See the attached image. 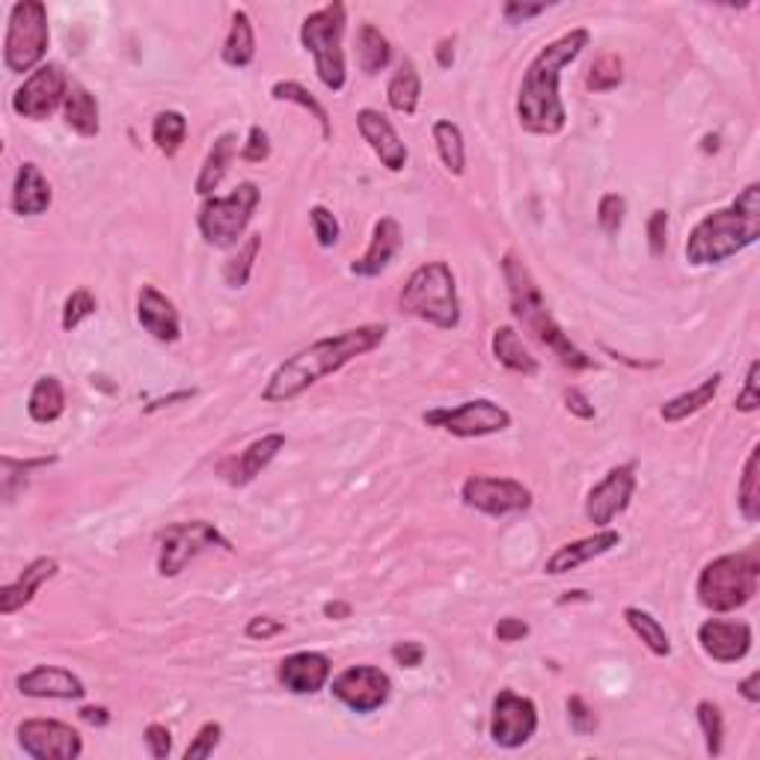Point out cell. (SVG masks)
<instances>
[{
	"label": "cell",
	"instance_id": "1",
	"mask_svg": "<svg viewBox=\"0 0 760 760\" xmlns=\"http://www.w3.org/2000/svg\"><path fill=\"white\" fill-rule=\"evenodd\" d=\"M588 42L591 33L585 28L567 30L532 57L517 93V122L523 131L538 137H556L565 131L567 110L558 96V84L562 72L588 48Z\"/></svg>",
	"mask_w": 760,
	"mask_h": 760
},
{
	"label": "cell",
	"instance_id": "2",
	"mask_svg": "<svg viewBox=\"0 0 760 760\" xmlns=\"http://www.w3.org/2000/svg\"><path fill=\"white\" fill-rule=\"evenodd\" d=\"M387 333H390L387 324H360L351 330L313 341L310 348L292 354L289 360L273 369V374L264 383L262 401L264 404H289V401L301 399L303 392L315 387L318 380L336 374L357 357H366L374 348H380Z\"/></svg>",
	"mask_w": 760,
	"mask_h": 760
},
{
	"label": "cell",
	"instance_id": "3",
	"mask_svg": "<svg viewBox=\"0 0 760 760\" xmlns=\"http://www.w3.org/2000/svg\"><path fill=\"white\" fill-rule=\"evenodd\" d=\"M760 238V185L751 182L725 208L704 215L686 238V262L695 268L728 262Z\"/></svg>",
	"mask_w": 760,
	"mask_h": 760
},
{
	"label": "cell",
	"instance_id": "4",
	"mask_svg": "<svg viewBox=\"0 0 760 760\" xmlns=\"http://www.w3.org/2000/svg\"><path fill=\"white\" fill-rule=\"evenodd\" d=\"M502 273H506L508 297H511V313H514L517 322L526 327V333H532V339L541 341L546 351L553 354V357H556L562 366H567V369H595V360L585 351H579L574 341H571V336L562 330V324L550 315L544 294H541V289H538L535 283V276H532L526 262H523L514 250H508V253L502 256Z\"/></svg>",
	"mask_w": 760,
	"mask_h": 760
},
{
	"label": "cell",
	"instance_id": "5",
	"mask_svg": "<svg viewBox=\"0 0 760 760\" xmlns=\"http://www.w3.org/2000/svg\"><path fill=\"white\" fill-rule=\"evenodd\" d=\"M399 310L437 330H455L460 324L458 280L446 262H425L410 273L399 294Z\"/></svg>",
	"mask_w": 760,
	"mask_h": 760
},
{
	"label": "cell",
	"instance_id": "6",
	"mask_svg": "<svg viewBox=\"0 0 760 760\" xmlns=\"http://www.w3.org/2000/svg\"><path fill=\"white\" fill-rule=\"evenodd\" d=\"M760 556L754 546L707 562L698 574V600L710 612H737L758 595Z\"/></svg>",
	"mask_w": 760,
	"mask_h": 760
},
{
	"label": "cell",
	"instance_id": "7",
	"mask_svg": "<svg viewBox=\"0 0 760 760\" xmlns=\"http://www.w3.org/2000/svg\"><path fill=\"white\" fill-rule=\"evenodd\" d=\"M345 24H348V12H345V3H339V0L310 12L301 24L303 48L313 54L315 75L330 93H341L345 80H348L345 48H341Z\"/></svg>",
	"mask_w": 760,
	"mask_h": 760
},
{
	"label": "cell",
	"instance_id": "8",
	"mask_svg": "<svg viewBox=\"0 0 760 760\" xmlns=\"http://www.w3.org/2000/svg\"><path fill=\"white\" fill-rule=\"evenodd\" d=\"M259 203H262V194L256 182H241L229 196H208L196 215V226H199L205 245L217 247V250L238 247Z\"/></svg>",
	"mask_w": 760,
	"mask_h": 760
},
{
	"label": "cell",
	"instance_id": "9",
	"mask_svg": "<svg viewBox=\"0 0 760 760\" xmlns=\"http://www.w3.org/2000/svg\"><path fill=\"white\" fill-rule=\"evenodd\" d=\"M51 28L48 10L40 0H19L12 3L10 24H7V40H3V66L12 75L36 72L42 57L48 54Z\"/></svg>",
	"mask_w": 760,
	"mask_h": 760
},
{
	"label": "cell",
	"instance_id": "10",
	"mask_svg": "<svg viewBox=\"0 0 760 760\" xmlns=\"http://www.w3.org/2000/svg\"><path fill=\"white\" fill-rule=\"evenodd\" d=\"M208 550H226L232 553V541L208 520H187L173 523L158 535V576L173 579L185 571L191 562L208 553Z\"/></svg>",
	"mask_w": 760,
	"mask_h": 760
},
{
	"label": "cell",
	"instance_id": "11",
	"mask_svg": "<svg viewBox=\"0 0 760 760\" xmlns=\"http://www.w3.org/2000/svg\"><path fill=\"white\" fill-rule=\"evenodd\" d=\"M422 422L428 428H439L452 434V437L473 439L490 437V434H502L511 428V413L502 404L490 399H469L458 408H437L422 413Z\"/></svg>",
	"mask_w": 760,
	"mask_h": 760
},
{
	"label": "cell",
	"instance_id": "12",
	"mask_svg": "<svg viewBox=\"0 0 760 760\" xmlns=\"http://www.w3.org/2000/svg\"><path fill=\"white\" fill-rule=\"evenodd\" d=\"M460 499H464V506L481 511V514L508 517L520 514L532 506V490L517 478L469 476L460 488Z\"/></svg>",
	"mask_w": 760,
	"mask_h": 760
},
{
	"label": "cell",
	"instance_id": "13",
	"mask_svg": "<svg viewBox=\"0 0 760 760\" xmlns=\"http://www.w3.org/2000/svg\"><path fill=\"white\" fill-rule=\"evenodd\" d=\"M68 78L57 63H42L33 75L24 78L15 93H12V110L24 119L42 122L57 108L66 105Z\"/></svg>",
	"mask_w": 760,
	"mask_h": 760
},
{
	"label": "cell",
	"instance_id": "14",
	"mask_svg": "<svg viewBox=\"0 0 760 760\" xmlns=\"http://www.w3.org/2000/svg\"><path fill=\"white\" fill-rule=\"evenodd\" d=\"M15 737L21 751L33 760H78L84 754L80 734L59 719H24Z\"/></svg>",
	"mask_w": 760,
	"mask_h": 760
},
{
	"label": "cell",
	"instance_id": "15",
	"mask_svg": "<svg viewBox=\"0 0 760 760\" xmlns=\"http://www.w3.org/2000/svg\"><path fill=\"white\" fill-rule=\"evenodd\" d=\"M330 693L354 713H374L390 702L392 681L390 674L378 665H351L333 677Z\"/></svg>",
	"mask_w": 760,
	"mask_h": 760
},
{
	"label": "cell",
	"instance_id": "16",
	"mask_svg": "<svg viewBox=\"0 0 760 760\" xmlns=\"http://www.w3.org/2000/svg\"><path fill=\"white\" fill-rule=\"evenodd\" d=\"M538 731V707L526 695H517L514 690H502L493 698L490 710V740L499 749H520L526 746Z\"/></svg>",
	"mask_w": 760,
	"mask_h": 760
},
{
	"label": "cell",
	"instance_id": "17",
	"mask_svg": "<svg viewBox=\"0 0 760 760\" xmlns=\"http://www.w3.org/2000/svg\"><path fill=\"white\" fill-rule=\"evenodd\" d=\"M636 493V464H618L606 473L585 497V520L597 529H609L615 517L625 514Z\"/></svg>",
	"mask_w": 760,
	"mask_h": 760
},
{
	"label": "cell",
	"instance_id": "18",
	"mask_svg": "<svg viewBox=\"0 0 760 760\" xmlns=\"http://www.w3.org/2000/svg\"><path fill=\"white\" fill-rule=\"evenodd\" d=\"M751 627L746 621H725V618H707L698 627V644L716 663H740L751 651Z\"/></svg>",
	"mask_w": 760,
	"mask_h": 760
},
{
	"label": "cell",
	"instance_id": "19",
	"mask_svg": "<svg viewBox=\"0 0 760 760\" xmlns=\"http://www.w3.org/2000/svg\"><path fill=\"white\" fill-rule=\"evenodd\" d=\"M357 131L369 143L380 164L387 166L390 173H401L408 166V146L399 137V131L392 128V122L380 110L362 108L357 110Z\"/></svg>",
	"mask_w": 760,
	"mask_h": 760
},
{
	"label": "cell",
	"instance_id": "20",
	"mask_svg": "<svg viewBox=\"0 0 760 760\" xmlns=\"http://www.w3.org/2000/svg\"><path fill=\"white\" fill-rule=\"evenodd\" d=\"M333 674L330 656L318 651L289 653L283 663L276 665V681L292 695H315L322 693Z\"/></svg>",
	"mask_w": 760,
	"mask_h": 760
},
{
	"label": "cell",
	"instance_id": "21",
	"mask_svg": "<svg viewBox=\"0 0 760 760\" xmlns=\"http://www.w3.org/2000/svg\"><path fill=\"white\" fill-rule=\"evenodd\" d=\"M15 686L28 698H51V702H78L87 695V686L78 674L59 665H36L21 674Z\"/></svg>",
	"mask_w": 760,
	"mask_h": 760
},
{
	"label": "cell",
	"instance_id": "22",
	"mask_svg": "<svg viewBox=\"0 0 760 760\" xmlns=\"http://www.w3.org/2000/svg\"><path fill=\"white\" fill-rule=\"evenodd\" d=\"M285 448L283 434H264V437L253 439L250 446L235 455V458H226L220 464V476L232 485V488H245L250 481L262 476L264 469L271 467V460Z\"/></svg>",
	"mask_w": 760,
	"mask_h": 760
},
{
	"label": "cell",
	"instance_id": "23",
	"mask_svg": "<svg viewBox=\"0 0 760 760\" xmlns=\"http://www.w3.org/2000/svg\"><path fill=\"white\" fill-rule=\"evenodd\" d=\"M137 322L158 341L182 339V318H178L176 303L158 292L155 285H143L137 292Z\"/></svg>",
	"mask_w": 760,
	"mask_h": 760
},
{
	"label": "cell",
	"instance_id": "24",
	"mask_svg": "<svg viewBox=\"0 0 760 760\" xmlns=\"http://www.w3.org/2000/svg\"><path fill=\"white\" fill-rule=\"evenodd\" d=\"M618 544H621V532H615V529H600L595 535L579 538V541H571V544H562L556 553L544 562V574H571L576 567H583L588 565V562H595V558L606 556V553H612Z\"/></svg>",
	"mask_w": 760,
	"mask_h": 760
},
{
	"label": "cell",
	"instance_id": "25",
	"mask_svg": "<svg viewBox=\"0 0 760 760\" xmlns=\"http://www.w3.org/2000/svg\"><path fill=\"white\" fill-rule=\"evenodd\" d=\"M401 241H404V235H401L399 220L395 217H380L378 224H374V232H371L366 253L351 262L354 276H366V280L380 276V273L390 268L392 259L399 256Z\"/></svg>",
	"mask_w": 760,
	"mask_h": 760
},
{
	"label": "cell",
	"instance_id": "26",
	"mask_svg": "<svg viewBox=\"0 0 760 760\" xmlns=\"http://www.w3.org/2000/svg\"><path fill=\"white\" fill-rule=\"evenodd\" d=\"M51 203H54L51 182L42 176V170L33 161H24L15 173V185H12V211L19 217H40L48 211Z\"/></svg>",
	"mask_w": 760,
	"mask_h": 760
},
{
	"label": "cell",
	"instance_id": "27",
	"mask_svg": "<svg viewBox=\"0 0 760 760\" xmlns=\"http://www.w3.org/2000/svg\"><path fill=\"white\" fill-rule=\"evenodd\" d=\"M57 571H59L57 558H51V556H42V558H36V562H30V565L21 571L15 583L0 588V615H7V618H10V615H15L19 609H24V606L36 597V591H40L42 585L57 576Z\"/></svg>",
	"mask_w": 760,
	"mask_h": 760
},
{
	"label": "cell",
	"instance_id": "28",
	"mask_svg": "<svg viewBox=\"0 0 760 760\" xmlns=\"http://www.w3.org/2000/svg\"><path fill=\"white\" fill-rule=\"evenodd\" d=\"M235 155H238V137L232 134V131H226V134H220L211 143V149H208V155H205L203 166H199V176H196L194 182V191L199 196H215V191L220 185H224L226 173H229V166H232Z\"/></svg>",
	"mask_w": 760,
	"mask_h": 760
},
{
	"label": "cell",
	"instance_id": "29",
	"mask_svg": "<svg viewBox=\"0 0 760 760\" xmlns=\"http://www.w3.org/2000/svg\"><path fill=\"white\" fill-rule=\"evenodd\" d=\"M490 348H493V357H497L499 366H506L508 371L514 374H523V378H535L538 374V357L529 354V348L520 339V333L511 327V324H502L493 330V339H490Z\"/></svg>",
	"mask_w": 760,
	"mask_h": 760
},
{
	"label": "cell",
	"instance_id": "30",
	"mask_svg": "<svg viewBox=\"0 0 760 760\" xmlns=\"http://www.w3.org/2000/svg\"><path fill=\"white\" fill-rule=\"evenodd\" d=\"M63 119H66V126L78 137H84V140H93V137H98V131H101L96 96H93L87 87H80V84H72V87H68L66 105H63Z\"/></svg>",
	"mask_w": 760,
	"mask_h": 760
},
{
	"label": "cell",
	"instance_id": "31",
	"mask_svg": "<svg viewBox=\"0 0 760 760\" xmlns=\"http://www.w3.org/2000/svg\"><path fill=\"white\" fill-rule=\"evenodd\" d=\"M63 413H66V390H63V383L54 374H42L33 383V390H30L28 416L33 422H40V425H51Z\"/></svg>",
	"mask_w": 760,
	"mask_h": 760
},
{
	"label": "cell",
	"instance_id": "32",
	"mask_svg": "<svg viewBox=\"0 0 760 760\" xmlns=\"http://www.w3.org/2000/svg\"><path fill=\"white\" fill-rule=\"evenodd\" d=\"M420 98H422L420 68H416L413 59L404 57L401 59L399 72L392 75L390 87H387V101H390V108L395 110V113H401V117H413L416 108H420Z\"/></svg>",
	"mask_w": 760,
	"mask_h": 760
},
{
	"label": "cell",
	"instance_id": "33",
	"mask_svg": "<svg viewBox=\"0 0 760 760\" xmlns=\"http://www.w3.org/2000/svg\"><path fill=\"white\" fill-rule=\"evenodd\" d=\"M721 387V374L716 371V374H710V378H704L695 390L690 392H681V395H674V399H669L660 408V416H663L665 422H683L690 420V416H695V413H702L707 404H713V399H716V392H719Z\"/></svg>",
	"mask_w": 760,
	"mask_h": 760
},
{
	"label": "cell",
	"instance_id": "34",
	"mask_svg": "<svg viewBox=\"0 0 760 760\" xmlns=\"http://www.w3.org/2000/svg\"><path fill=\"white\" fill-rule=\"evenodd\" d=\"M224 63L232 68H247L256 59V30L253 19L247 15V10L232 12V28L226 33L224 42Z\"/></svg>",
	"mask_w": 760,
	"mask_h": 760
},
{
	"label": "cell",
	"instance_id": "35",
	"mask_svg": "<svg viewBox=\"0 0 760 760\" xmlns=\"http://www.w3.org/2000/svg\"><path fill=\"white\" fill-rule=\"evenodd\" d=\"M390 40L371 21L360 24V30H357V66H360L362 75H378V72L390 66Z\"/></svg>",
	"mask_w": 760,
	"mask_h": 760
},
{
	"label": "cell",
	"instance_id": "36",
	"mask_svg": "<svg viewBox=\"0 0 760 760\" xmlns=\"http://www.w3.org/2000/svg\"><path fill=\"white\" fill-rule=\"evenodd\" d=\"M431 134H434V146H437L443 166H446L452 176H464V170H467V149H464L460 128L452 119H437L434 128H431Z\"/></svg>",
	"mask_w": 760,
	"mask_h": 760
},
{
	"label": "cell",
	"instance_id": "37",
	"mask_svg": "<svg viewBox=\"0 0 760 760\" xmlns=\"http://www.w3.org/2000/svg\"><path fill=\"white\" fill-rule=\"evenodd\" d=\"M625 621H627V627H630V630L642 639V644L653 653V656H669V653H672V642H669L665 627L660 625V618H653L648 609L627 606Z\"/></svg>",
	"mask_w": 760,
	"mask_h": 760
},
{
	"label": "cell",
	"instance_id": "38",
	"mask_svg": "<svg viewBox=\"0 0 760 760\" xmlns=\"http://www.w3.org/2000/svg\"><path fill=\"white\" fill-rule=\"evenodd\" d=\"M271 96L276 98V101H289V105H297V108L310 110V113L318 119V126H322L324 140H330L333 128L330 117H327V108H324L322 101H318L310 89L303 87V84H297V80H276L271 87Z\"/></svg>",
	"mask_w": 760,
	"mask_h": 760
},
{
	"label": "cell",
	"instance_id": "39",
	"mask_svg": "<svg viewBox=\"0 0 760 760\" xmlns=\"http://www.w3.org/2000/svg\"><path fill=\"white\" fill-rule=\"evenodd\" d=\"M185 140H187L185 113H178V110H161V113L152 119V143H155L161 155L173 158L178 149L185 146Z\"/></svg>",
	"mask_w": 760,
	"mask_h": 760
},
{
	"label": "cell",
	"instance_id": "40",
	"mask_svg": "<svg viewBox=\"0 0 760 760\" xmlns=\"http://www.w3.org/2000/svg\"><path fill=\"white\" fill-rule=\"evenodd\" d=\"M737 506H740V514L746 517L749 523H758L760 520V446H751L749 458H746L740 488H737Z\"/></svg>",
	"mask_w": 760,
	"mask_h": 760
},
{
	"label": "cell",
	"instance_id": "41",
	"mask_svg": "<svg viewBox=\"0 0 760 760\" xmlns=\"http://www.w3.org/2000/svg\"><path fill=\"white\" fill-rule=\"evenodd\" d=\"M259 250H262V235H250L245 245L238 247V253L224 264V280L229 289H245L250 283V273L256 268Z\"/></svg>",
	"mask_w": 760,
	"mask_h": 760
},
{
	"label": "cell",
	"instance_id": "42",
	"mask_svg": "<svg viewBox=\"0 0 760 760\" xmlns=\"http://www.w3.org/2000/svg\"><path fill=\"white\" fill-rule=\"evenodd\" d=\"M621 84H625V59L618 54H600L588 68V78H585V87L591 93H612Z\"/></svg>",
	"mask_w": 760,
	"mask_h": 760
},
{
	"label": "cell",
	"instance_id": "43",
	"mask_svg": "<svg viewBox=\"0 0 760 760\" xmlns=\"http://www.w3.org/2000/svg\"><path fill=\"white\" fill-rule=\"evenodd\" d=\"M695 716H698V728H702L704 734L707 754H710V758H719L721 746H725V716H721V707L713 702H698Z\"/></svg>",
	"mask_w": 760,
	"mask_h": 760
},
{
	"label": "cell",
	"instance_id": "44",
	"mask_svg": "<svg viewBox=\"0 0 760 760\" xmlns=\"http://www.w3.org/2000/svg\"><path fill=\"white\" fill-rule=\"evenodd\" d=\"M54 464V458H36V460H15L10 455H3L0 460V469H3V502H15V493H19L24 485H28V473L36 467H48Z\"/></svg>",
	"mask_w": 760,
	"mask_h": 760
},
{
	"label": "cell",
	"instance_id": "45",
	"mask_svg": "<svg viewBox=\"0 0 760 760\" xmlns=\"http://www.w3.org/2000/svg\"><path fill=\"white\" fill-rule=\"evenodd\" d=\"M310 224H313V232H315V241H318V247L330 250V247L339 245L341 226H339V220H336V215H333L330 208H327V205H313V208H310Z\"/></svg>",
	"mask_w": 760,
	"mask_h": 760
},
{
	"label": "cell",
	"instance_id": "46",
	"mask_svg": "<svg viewBox=\"0 0 760 760\" xmlns=\"http://www.w3.org/2000/svg\"><path fill=\"white\" fill-rule=\"evenodd\" d=\"M98 303L96 297L87 292V289H78L72 292L63 303V330H75L80 322H87L89 315H96Z\"/></svg>",
	"mask_w": 760,
	"mask_h": 760
},
{
	"label": "cell",
	"instance_id": "47",
	"mask_svg": "<svg viewBox=\"0 0 760 760\" xmlns=\"http://www.w3.org/2000/svg\"><path fill=\"white\" fill-rule=\"evenodd\" d=\"M627 199L621 194H604L597 203V224L606 235H618L625 226Z\"/></svg>",
	"mask_w": 760,
	"mask_h": 760
},
{
	"label": "cell",
	"instance_id": "48",
	"mask_svg": "<svg viewBox=\"0 0 760 760\" xmlns=\"http://www.w3.org/2000/svg\"><path fill=\"white\" fill-rule=\"evenodd\" d=\"M220 737H224V725L220 721H205L203 728L196 731L194 740H191V746H187L185 760L211 758L217 746H220Z\"/></svg>",
	"mask_w": 760,
	"mask_h": 760
},
{
	"label": "cell",
	"instance_id": "49",
	"mask_svg": "<svg viewBox=\"0 0 760 760\" xmlns=\"http://www.w3.org/2000/svg\"><path fill=\"white\" fill-rule=\"evenodd\" d=\"M644 229H648V250H651L653 259L665 256V250H669V211L665 208L651 211Z\"/></svg>",
	"mask_w": 760,
	"mask_h": 760
},
{
	"label": "cell",
	"instance_id": "50",
	"mask_svg": "<svg viewBox=\"0 0 760 760\" xmlns=\"http://www.w3.org/2000/svg\"><path fill=\"white\" fill-rule=\"evenodd\" d=\"M241 158L247 164H264L271 158V137L264 131L262 126H253L247 131V143L241 149Z\"/></svg>",
	"mask_w": 760,
	"mask_h": 760
},
{
	"label": "cell",
	"instance_id": "51",
	"mask_svg": "<svg viewBox=\"0 0 760 760\" xmlns=\"http://www.w3.org/2000/svg\"><path fill=\"white\" fill-rule=\"evenodd\" d=\"M567 716H571V728L576 734H591L597 728V713L585 704L583 695H571L567 698Z\"/></svg>",
	"mask_w": 760,
	"mask_h": 760
},
{
	"label": "cell",
	"instance_id": "52",
	"mask_svg": "<svg viewBox=\"0 0 760 760\" xmlns=\"http://www.w3.org/2000/svg\"><path fill=\"white\" fill-rule=\"evenodd\" d=\"M143 740H146V749L149 754L155 760H164L170 758V751H173V734H170V728L166 725H161V721H152L146 731H143Z\"/></svg>",
	"mask_w": 760,
	"mask_h": 760
},
{
	"label": "cell",
	"instance_id": "53",
	"mask_svg": "<svg viewBox=\"0 0 760 760\" xmlns=\"http://www.w3.org/2000/svg\"><path fill=\"white\" fill-rule=\"evenodd\" d=\"M758 374H760V362L751 360L749 374H746V387H742V392H740V395H737V401H734V408L740 410V413H754V410L760 408Z\"/></svg>",
	"mask_w": 760,
	"mask_h": 760
},
{
	"label": "cell",
	"instance_id": "54",
	"mask_svg": "<svg viewBox=\"0 0 760 760\" xmlns=\"http://www.w3.org/2000/svg\"><path fill=\"white\" fill-rule=\"evenodd\" d=\"M247 639H256V642H268V639H273V636L285 633V625L283 621H276V618H271V615H253L250 621H247Z\"/></svg>",
	"mask_w": 760,
	"mask_h": 760
},
{
	"label": "cell",
	"instance_id": "55",
	"mask_svg": "<svg viewBox=\"0 0 760 760\" xmlns=\"http://www.w3.org/2000/svg\"><path fill=\"white\" fill-rule=\"evenodd\" d=\"M550 10V3H520V0H508L502 7V15H506L508 24H523V21L535 19L541 12Z\"/></svg>",
	"mask_w": 760,
	"mask_h": 760
},
{
	"label": "cell",
	"instance_id": "56",
	"mask_svg": "<svg viewBox=\"0 0 760 760\" xmlns=\"http://www.w3.org/2000/svg\"><path fill=\"white\" fill-rule=\"evenodd\" d=\"M565 408L571 416H576V420H583V422H591L597 416L595 404L588 401V395H585L583 390H576V387L565 390Z\"/></svg>",
	"mask_w": 760,
	"mask_h": 760
},
{
	"label": "cell",
	"instance_id": "57",
	"mask_svg": "<svg viewBox=\"0 0 760 760\" xmlns=\"http://www.w3.org/2000/svg\"><path fill=\"white\" fill-rule=\"evenodd\" d=\"M392 660L401 669H420L422 660H425V648L420 642H399L392 644Z\"/></svg>",
	"mask_w": 760,
	"mask_h": 760
},
{
	"label": "cell",
	"instance_id": "58",
	"mask_svg": "<svg viewBox=\"0 0 760 760\" xmlns=\"http://www.w3.org/2000/svg\"><path fill=\"white\" fill-rule=\"evenodd\" d=\"M529 630H532V627H529L523 618H511V615H508V618H502V621H499L493 633H497L499 642L511 644V642H523V639L529 636Z\"/></svg>",
	"mask_w": 760,
	"mask_h": 760
},
{
	"label": "cell",
	"instance_id": "59",
	"mask_svg": "<svg viewBox=\"0 0 760 760\" xmlns=\"http://www.w3.org/2000/svg\"><path fill=\"white\" fill-rule=\"evenodd\" d=\"M78 716L87 721V725H96V728H105V725L110 721L108 707H80Z\"/></svg>",
	"mask_w": 760,
	"mask_h": 760
},
{
	"label": "cell",
	"instance_id": "60",
	"mask_svg": "<svg viewBox=\"0 0 760 760\" xmlns=\"http://www.w3.org/2000/svg\"><path fill=\"white\" fill-rule=\"evenodd\" d=\"M758 686H760V672H751L749 677H746V681H742L740 686H737V690H740L746 702L758 704L760 702V690H758Z\"/></svg>",
	"mask_w": 760,
	"mask_h": 760
},
{
	"label": "cell",
	"instance_id": "61",
	"mask_svg": "<svg viewBox=\"0 0 760 760\" xmlns=\"http://www.w3.org/2000/svg\"><path fill=\"white\" fill-rule=\"evenodd\" d=\"M187 399H194V390H182V392H173V395H166V399H158V401H152L146 408V413H155V410H161V408H170V404H176V401H187Z\"/></svg>",
	"mask_w": 760,
	"mask_h": 760
},
{
	"label": "cell",
	"instance_id": "62",
	"mask_svg": "<svg viewBox=\"0 0 760 760\" xmlns=\"http://www.w3.org/2000/svg\"><path fill=\"white\" fill-rule=\"evenodd\" d=\"M324 615H327L330 621H345V618H351V604H341V600L324 604Z\"/></svg>",
	"mask_w": 760,
	"mask_h": 760
},
{
	"label": "cell",
	"instance_id": "63",
	"mask_svg": "<svg viewBox=\"0 0 760 760\" xmlns=\"http://www.w3.org/2000/svg\"><path fill=\"white\" fill-rule=\"evenodd\" d=\"M437 63L439 68H452V63H455V42L452 40H443L437 45Z\"/></svg>",
	"mask_w": 760,
	"mask_h": 760
},
{
	"label": "cell",
	"instance_id": "64",
	"mask_svg": "<svg viewBox=\"0 0 760 760\" xmlns=\"http://www.w3.org/2000/svg\"><path fill=\"white\" fill-rule=\"evenodd\" d=\"M571 600H588V595L585 591H567V597H562L558 604H571Z\"/></svg>",
	"mask_w": 760,
	"mask_h": 760
}]
</instances>
